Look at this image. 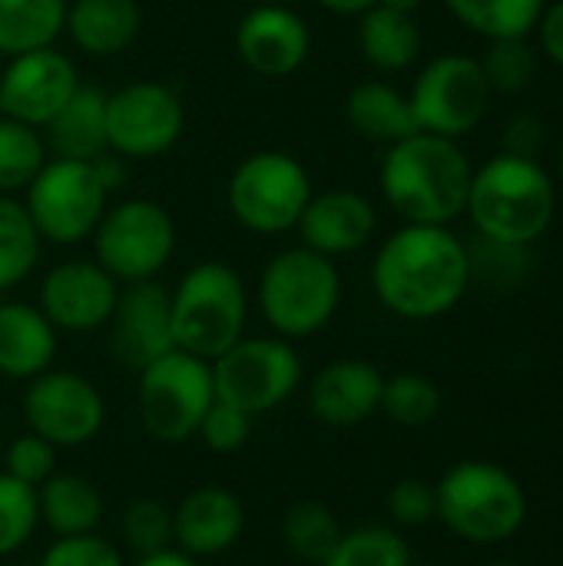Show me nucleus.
Wrapping results in <instances>:
<instances>
[{"label": "nucleus", "mask_w": 563, "mask_h": 566, "mask_svg": "<svg viewBox=\"0 0 563 566\" xmlns=\"http://www.w3.org/2000/svg\"><path fill=\"white\" fill-rule=\"evenodd\" d=\"M295 229H299L305 249L338 259V255H352L372 242V235L378 229V212H375L372 199L355 189H325L319 196L312 192Z\"/></svg>", "instance_id": "412c9836"}, {"label": "nucleus", "mask_w": 563, "mask_h": 566, "mask_svg": "<svg viewBox=\"0 0 563 566\" xmlns=\"http://www.w3.org/2000/svg\"><path fill=\"white\" fill-rule=\"evenodd\" d=\"M63 30L86 56H119L143 30V10L136 0H66Z\"/></svg>", "instance_id": "5701e85b"}, {"label": "nucleus", "mask_w": 563, "mask_h": 566, "mask_svg": "<svg viewBox=\"0 0 563 566\" xmlns=\"http://www.w3.org/2000/svg\"><path fill=\"white\" fill-rule=\"evenodd\" d=\"M56 458H60V451L50 441H43L33 431H23L10 444H3V454H0L3 468L0 471L20 484H27V488H40L43 481H50L60 471Z\"/></svg>", "instance_id": "4c0bfd02"}, {"label": "nucleus", "mask_w": 563, "mask_h": 566, "mask_svg": "<svg viewBox=\"0 0 563 566\" xmlns=\"http://www.w3.org/2000/svg\"><path fill=\"white\" fill-rule=\"evenodd\" d=\"M119 541L136 557L173 547V507L156 497L129 501L119 514Z\"/></svg>", "instance_id": "e433bc0d"}, {"label": "nucleus", "mask_w": 563, "mask_h": 566, "mask_svg": "<svg viewBox=\"0 0 563 566\" xmlns=\"http://www.w3.org/2000/svg\"><path fill=\"white\" fill-rule=\"evenodd\" d=\"M302 378L305 365L295 342L279 335H242L212 361L216 398L249 418H262L282 408L302 388Z\"/></svg>", "instance_id": "1a4fd4ad"}, {"label": "nucleus", "mask_w": 563, "mask_h": 566, "mask_svg": "<svg viewBox=\"0 0 563 566\" xmlns=\"http://www.w3.org/2000/svg\"><path fill=\"white\" fill-rule=\"evenodd\" d=\"M256 3H285V0H256Z\"/></svg>", "instance_id": "09e8293b"}, {"label": "nucleus", "mask_w": 563, "mask_h": 566, "mask_svg": "<svg viewBox=\"0 0 563 566\" xmlns=\"http://www.w3.org/2000/svg\"><path fill=\"white\" fill-rule=\"evenodd\" d=\"M256 302L272 335L302 342L319 335L335 318L342 305V275L329 255L292 245L265 262Z\"/></svg>", "instance_id": "20e7f679"}, {"label": "nucleus", "mask_w": 563, "mask_h": 566, "mask_svg": "<svg viewBox=\"0 0 563 566\" xmlns=\"http://www.w3.org/2000/svg\"><path fill=\"white\" fill-rule=\"evenodd\" d=\"M0 454H3V434H0Z\"/></svg>", "instance_id": "3c124183"}, {"label": "nucleus", "mask_w": 563, "mask_h": 566, "mask_svg": "<svg viewBox=\"0 0 563 566\" xmlns=\"http://www.w3.org/2000/svg\"><path fill=\"white\" fill-rule=\"evenodd\" d=\"M534 30H538V36H541L544 53H548L554 63H561L563 66V0H554V3L544 7V13H541V20H538Z\"/></svg>", "instance_id": "37998d69"}, {"label": "nucleus", "mask_w": 563, "mask_h": 566, "mask_svg": "<svg viewBox=\"0 0 563 566\" xmlns=\"http://www.w3.org/2000/svg\"><path fill=\"white\" fill-rule=\"evenodd\" d=\"M385 375L365 358H338L329 361L309 381L305 401L315 421L325 428H358L382 411Z\"/></svg>", "instance_id": "aec40b11"}, {"label": "nucleus", "mask_w": 563, "mask_h": 566, "mask_svg": "<svg viewBox=\"0 0 563 566\" xmlns=\"http://www.w3.org/2000/svg\"><path fill=\"white\" fill-rule=\"evenodd\" d=\"M322 566H411V547L388 524H362L342 531L335 551Z\"/></svg>", "instance_id": "473e14b6"}, {"label": "nucleus", "mask_w": 563, "mask_h": 566, "mask_svg": "<svg viewBox=\"0 0 563 566\" xmlns=\"http://www.w3.org/2000/svg\"><path fill=\"white\" fill-rule=\"evenodd\" d=\"M382 7H392V10H402V13H415L421 7V0H378Z\"/></svg>", "instance_id": "49530a36"}, {"label": "nucleus", "mask_w": 563, "mask_h": 566, "mask_svg": "<svg viewBox=\"0 0 563 566\" xmlns=\"http://www.w3.org/2000/svg\"><path fill=\"white\" fill-rule=\"evenodd\" d=\"M119 289L96 259H70L43 275L37 305L56 332H100L113 318Z\"/></svg>", "instance_id": "dca6fc26"}, {"label": "nucleus", "mask_w": 563, "mask_h": 566, "mask_svg": "<svg viewBox=\"0 0 563 566\" xmlns=\"http://www.w3.org/2000/svg\"><path fill=\"white\" fill-rule=\"evenodd\" d=\"M40 245L43 239L37 235L23 202H17L13 196H0V298L23 279H30L40 259Z\"/></svg>", "instance_id": "7c9ffc66"}, {"label": "nucleus", "mask_w": 563, "mask_h": 566, "mask_svg": "<svg viewBox=\"0 0 563 566\" xmlns=\"http://www.w3.org/2000/svg\"><path fill=\"white\" fill-rule=\"evenodd\" d=\"M37 566H126V557L116 544H110L100 534H76L53 537Z\"/></svg>", "instance_id": "ea45409f"}, {"label": "nucleus", "mask_w": 563, "mask_h": 566, "mask_svg": "<svg viewBox=\"0 0 563 566\" xmlns=\"http://www.w3.org/2000/svg\"><path fill=\"white\" fill-rule=\"evenodd\" d=\"M186 129L179 93L156 80H136L106 93V149L123 159L169 153Z\"/></svg>", "instance_id": "ddd939ff"}, {"label": "nucleus", "mask_w": 563, "mask_h": 566, "mask_svg": "<svg viewBox=\"0 0 563 566\" xmlns=\"http://www.w3.org/2000/svg\"><path fill=\"white\" fill-rule=\"evenodd\" d=\"M126 566H202L196 557L183 554L179 547H166V551H156V554H146V557H136L133 564Z\"/></svg>", "instance_id": "c03bdc74"}, {"label": "nucleus", "mask_w": 563, "mask_h": 566, "mask_svg": "<svg viewBox=\"0 0 563 566\" xmlns=\"http://www.w3.org/2000/svg\"><path fill=\"white\" fill-rule=\"evenodd\" d=\"M544 149V126L534 113H518L504 126V153L521 159H538Z\"/></svg>", "instance_id": "79ce46f5"}, {"label": "nucleus", "mask_w": 563, "mask_h": 566, "mask_svg": "<svg viewBox=\"0 0 563 566\" xmlns=\"http://www.w3.org/2000/svg\"><path fill=\"white\" fill-rule=\"evenodd\" d=\"M312 50L309 23L285 3H256L236 23V53L239 60L269 80L295 73Z\"/></svg>", "instance_id": "a211bd4d"}, {"label": "nucleus", "mask_w": 563, "mask_h": 566, "mask_svg": "<svg viewBox=\"0 0 563 566\" xmlns=\"http://www.w3.org/2000/svg\"><path fill=\"white\" fill-rule=\"evenodd\" d=\"M40 531L37 488H27L0 471V560L20 554Z\"/></svg>", "instance_id": "c9c22d12"}, {"label": "nucleus", "mask_w": 563, "mask_h": 566, "mask_svg": "<svg viewBox=\"0 0 563 566\" xmlns=\"http://www.w3.org/2000/svg\"><path fill=\"white\" fill-rule=\"evenodd\" d=\"M27 431L50 441L56 451H73L90 444L106 424L103 391L80 371L46 368L30 378L20 398Z\"/></svg>", "instance_id": "f8f14e48"}, {"label": "nucleus", "mask_w": 563, "mask_h": 566, "mask_svg": "<svg viewBox=\"0 0 563 566\" xmlns=\"http://www.w3.org/2000/svg\"><path fill=\"white\" fill-rule=\"evenodd\" d=\"M471 285L468 245L448 226H411L392 232L372 262L375 298L398 318L431 322L448 315Z\"/></svg>", "instance_id": "f257e3e1"}, {"label": "nucleus", "mask_w": 563, "mask_h": 566, "mask_svg": "<svg viewBox=\"0 0 563 566\" xmlns=\"http://www.w3.org/2000/svg\"><path fill=\"white\" fill-rule=\"evenodd\" d=\"M37 507H40V527H46L53 537H76V534H96L106 514L103 491L73 471H56L50 481L37 488Z\"/></svg>", "instance_id": "393cba45"}, {"label": "nucleus", "mask_w": 563, "mask_h": 566, "mask_svg": "<svg viewBox=\"0 0 563 566\" xmlns=\"http://www.w3.org/2000/svg\"><path fill=\"white\" fill-rule=\"evenodd\" d=\"M408 99L421 133L458 139L484 119L491 86L475 56L441 53L418 73Z\"/></svg>", "instance_id": "4468645a"}, {"label": "nucleus", "mask_w": 563, "mask_h": 566, "mask_svg": "<svg viewBox=\"0 0 563 566\" xmlns=\"http://www.w3.org/2000/svg\"><path fill=\"white\" fill-rule=\"evenodd\" d=\"M246 504L222 484H202L173 507V547L196 560L229 554L246 534Z\"/></svg>", "instance_id": "6ab92c4d"}, {"label": "nucleus", "mask_w": 563, "mask_h": 566, "mask_svg": "<svg viewBox=\"0 0 563 566\" xmlns=\"http://www.w3.org/2000/svg\"><path fill=\"white\" fill-rule=\"evenodd\" d=\"M561 176H563V146H561Z\"/></svg>", "instance_id": "8fccbe9b"}, {"label": "nucleus", "mask_w": 563, "mask_h": 566, "mask_svg": "<svg viewBox=\"0 0 563 566\" xmlns=\"http://www.w3.org/2000/svg\"><path fill=\"white\" fill-rule=\"evenodd\" d=\"M282 544L285 551L302 560V564L322 566L329 560V554L335 551L338 537H342V524L335 517V511L322 501H299L282 514Z\"/></svg>", "instance_id": "c85d7f7f"}, {"label": "nucleus", "mask_w": 563, "mask_h": 566, "mask_svg": "<svg viewBox=\"0 0 563 566\" xmlns=\"http://www.w3.org/2000/svg\"><path fill=\"white\" fill-rule=\"evenodd\" d=\"M488 566H521V564H514V560H494V564H488Z\"/></svg>", "instance_id": "de8ad7c7"}, {"label": "nucleus", "mask_w": 563, "mask_h": 566, "mask_svg": "<svg viewBox=\"0 0 563 566\" xmlns=\"http://www.w3.org/2000/svg\"><path fill=\"white\" fill-rule=\"evenodd\" d=\"M554 182L538 159L494 156L488 159L468 192V216L481 239L504 245H531L554 222Z\"/></svg>", "instance_id": "7ed1b4c3"}, {"label": "nucleus", "mask_w": 563, "mask_h": 566, "mask_svg": "<svg viewBox=\"0 0 563 566\" xmlns=\"http://www.w3.org/2000/svg\"><path fill=\"white\" fill-rule=\"evenodd\" d=\"M312 199V179L305 166L279 149L246 156L226 186V206L232 219L256 235L292 232Z\"/></svg>", "instance_id": "6e6552de"}, {"label": "nucleus", "mask_w": 563, "mask_h": 566, "mask_svg": "<svg viewBox=\"0 0 563 566\" xmlns=\"http://www.w3.org/2000/svg\"><path fill=\"white\" fill-rule=\"evenodd\" d=\"M445 3L468 30L488 40L528 36L548 7V0H445Z\"/></svg>", "instance_id": "c756f323"}, {"label": "nucleus", "mask_w": 563, "mask_h": 566, "mask_svg": "<svg viewBox=\"0 0 563 566\" xmlns=\"http://www.w3.org/2000/svg\"><path fill=\"white\" fill-rule=\"evenodd\" d=\"M173 348L176 338L169 289L156 279L123 285L110 318V355L116 358V365L139 375L146 365H153Z\"/></svg>", "instance_id": "f3484780"}, {"label": "nucleus", "mask_w": 563, "mask_h": 566, "mask_svg": "<svg viewBox=\"0 0 563 566\" xmlns=\"http://www.w3.org/2000/svg\"><path fill=\"white\" fill-rule=\"evenodd\" d=\"M0 73H3V60H0Z\"/></svg>", "instance_id": "603ef678"}, {"label": "nucleus", "mask_w": 563, "mask_h": 566, "mask_svg": "<svg viewBox=\"0 0 563 566\" xmlns=\"http://www.w3.org/2000/svg\"><path fill=\"white\" fill-rule=\"evenodd\" d=\"M63 20L66 0H0V60L53 46Z\"/></svg>", "instance_id": "cd10ccee"}, {"label": "nucleus", "mask_w": 563, "mask_h": 566, "mask_svg": "<svg viewBox=\"0 0 563 566\" xmlns=\"http://www.w3.org/2000/svg\"><path fill=\"white\" fill-rule=\"evenodd\" d=\"M441 388L421 371H398L385 378L382 388V415L402 428H425L441 415Z\"/></svg>", "instance_id": "72a5a7b5"}, {"label": "nucleus", "mask_w": 563, "mask_h": 566, "mask_svg": "<svg viewBox=\"0 0 563 566\" xmlns=\"http://www.w3.org/2000/svg\"><path fill=\"white\" fill-rule=\"evenodd\" d=\"M385 202L411 226H448L468 209L475 169L458 139L415 133L388 146L382 169Z\"/></svg>", "instance_id": "f03ea898"}, {"label": "nucleus", "mask_w": 563, "mask_h": 566, "mask_svg": "<svg viewBox=\"0 0 563 566\" xmlns=\"http://www.w3.org/2000/svg\"><path fill=\"white\" fill-rule=\"evenodd\" d=\"M176 348L216 361L246 335L249 292L242 275L219 259L196 262L176 289H169Z\"/></svg>", "instance_id": "423d86ee"}, {"label": "nucleus", "mask_w": 563, "mask_h": 566, "mask_svg": "<svg viewBox=\"0 0 563 566\" xmlns=\"http://www.w3.org/2000/svg\"><path fill=\"white\" fill-rule=\"evenodd\" d=\"M345 116H348V126L362 139L382 143V146H395V143L421 133L411 99L382 80H365V83L352 86V93L345 99Z\"/></svg>", "instance_id": "a878e982"}, {"label": "nucleus", "mask_w": 563, "mask_h": 566, "mask_svg": "<svg viewBox=\"0 0 563 566\" xmlns=\"http://www.w3.org/2000/svg\"><path fill=\"white\" fill-rule=\"evenodd\" d=\"M40 133L50 156L93 163L106 153V90L80 83L66 106Z\"/></svg>", "instance_id": "b1692460"}, {"label": "nucleus", "mask_w": 563, "mask_h": 566, "mask_svg": "<svg viewBox=\"0 0 563 566\" xmlns=\"http://www.w3.org/2000/svg\"><path fill=\"white\" fill-rule=\"evenodd\" d=\"M385 511L392 517L395 527H428L431 521H438V497H435V484L421 481V478H405L398 481L388 497H385Z\"/></svg>", "instance_id": "a19ab883"}, {"label": "nucleus", "mask_w": 563, "mask_h": 566, "mask_svg": "<svg viewBox=\"0 0 563 566\" xmlns=\"http://www.w3.org/2000/svg\"><path fill=\"white\" fill-rule=\"evenodd\" d=\"M484 70V80L491 93H524L534 76H538V53L528 43V36H508V40H491L488 53L478 60Z\"/></svg>", "instance_id": "f704fd0d"}, {"label": "nucleus", "mask_w": 563, "mask_h": 566, "mask_svg": "<svg viewBox=\"0 0 563 566\" xmlns=\"http://www.w3.org/2000/svg\"><path fill=\"white\" fill-rule=\"evenodd\" d=\"M136 378V415L143 431L166 448L196 438L206 411L216 401L212 361L173 348L146 365Z\"/></svg>", "instance_id": "0eeeda50"}, {"label": "nucleus", "mask_w": 563, "mask_h": 566, "mask_svg": "<svg viewBox=\"0 0 563 566\" xmlns=\"http://www.w3.org/2000/svg\"><path fill=\"white\" fill-rule=\"evenodd\" d=\"M76 63L53 46L7 56L0 73V116L43 129L80 86Z\"/></svg>", "instance_id": "2eb2a0df"}, {"label": "nucleus", "mask_w": 563, "mask_h": 566, "mask_svg": "<svg viewBox=\"0 0 563 566\" xmlns=\"http://www.w3.org/2000/svg\"><path fill=\"white\" fill-rule=\"evenodd\" d=\"M252 421H256V418H249V415H242L239 408H232V405H226V401L216 398L212 408L206 411V418H202L196 438H199L202 448L212 451V454H236V451H242V448L249 444V438H252Z\"/></svg>", "instance_id": "58836bf2"}, {"label": "nucleus", "mask_w": 563, "mask_h": 566, "mask_svg": "<svg viewBox=\"0 0 563 566\" xmlns=\"http://www.w3.org/2000/svg\"><path fill=\"white\" fill-rule=\"evenodd\" d=\"M23 192V209L37 235L53 245H80L90 239L110 202V189L86 159L50 156Z\"/></svg>", "instance_id": "9d476101"}, {"label": "nucleus", "mask_w": 563, "mask_h": 566, "mask_svg": "<svg viewBox=\"0 0 563 566\" xmlns=\"http://www.w3.org/2000/svg\"><path fill=\"white\" fill-rule=\"evenodd\" d=\"M93 259L119 282L156 279L176 252V222L153 199H126L106 206L93 229Z\"/></svg>", "instance_id": "9b49d317"}, {"label": "nucleus", "mask_w": 563, "mask_h": 566, "mask_svg": "<svg viewBox=\"0 0 563 566\" xmlns=\"http://www.w3.org/2000/svg\"><path fill=\"white\" fill-rule=\"evenodd\" d=\"M358 50L382 73L408 70L421 56V27L415 13H402V10L375 3L372 10L362 13Z\"/></svg>", "instance_id": "bb28decb"}, {"label": "nucleus", "mask_w": 563, "mask_h": 566, "mask_svg": "<svg viewBox=\"0 0 563 566\" xmlns=\"http://www.w3.org/2000/svg\"><path fill=\"white\" fill-rule=\"evenodd\" d=\"M438 521L468 544H504L528 524L521 481L494 461H458L435 484Z\"/></svg>", "instance_id": "39448f33"}, {"label": "nucleus", "mask_w": 563, "mask_h": 566, "mask_svg": "<svg viewBox=\"0 0 563 566\" xmlns=\"http://www.w3.org/2000/svg\"><path fill=\"white\" fill-rule=\"evenodd\" d=\"M60 352V332L30 302L0 298V375L10 381H30L53 368Z\"/></svg>", "instance_id": "4be33fe9"}, {"label": "nucleus", "mask_w": 563, "mask_h": 566, "mask_svg": "<svg viewBox=\"0 0 563 566\" xmlns=\"http://www.w3.org/2000/svg\"><path fill=\"white\" fill-rule=\"evenodd\" d=\"M46 159L50 153L37 126L0 116V196L23 192Z\"/></svg>", "instance_id": "2f4dec72"}, {"label": "nucleus", "mask_w": 563, "mask_h": 566, "mask_svg": "<svg viewBox=\"0 0 563 566\" xmlns=\"http://www.w3.org/2000/svg\"><path fill=\"white\" fill-rule=\"evenodd\" d=\"M319 7H325L329 13H338V17H362L365 10H372L378 0H315Z\"/></svg>", "instance_id": "a18cd8bd"}]
</instances>
